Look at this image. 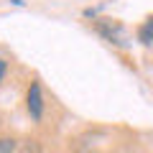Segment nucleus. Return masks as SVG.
Listing matches in <instances>:
<instances>
[{"label": "nucleus", "instance_id": "f257e3e1", "mask_svg": "<svg viewBox=\"0 0 153 153\" xmlns=\"http://www.w3.org/2000/svg\"><path fill=\"white\" fill-rule=\"evenodd\" d=\"M94 28H97V33L102 38H107L110 44H117L123 46L125 41H123V26L117 21H110V18H100V21H94Z\"/></svg>", "mask_w": 153, "mask_h": 153}, {"label": "nucleus", "instance_id": "f03ea898", "mask_svg": "<svg viewBox=\"0 0 153 153\" xmlns=\"http://www.w3.org/2000/svg\"><path fill=\"white\" fill-rule=\"evenodd\" d=\"M28 112H31L33 120H41V115H44V94H41L38 82H33L28 89Z\"/></svg>", "mask_w": 153, "mask_h": 153}, {"label": "nucleus", "instance_id": "7ed1b4c3", "mask_svg": "<svg viewBox=\"0 0 153 153\" xmlns=\"http://www.w3.org/2000/svg\"><path fill=\"white\" fill-rule=\"evenodd\" d=\"M138 38H140L146 46H151V44H153V18H148V21L143 23L140 28H138Z\"/></svg>", "mask_w": 153, "mask_h": 153}, {"label": "nucleus", "instance_id": "20e7f679", "mask_svg": "<svg viewBox=\"0 0 153 153\" xmlns=\"http://www.w3.org/2000/svg\"><path fill=\"white\" fill-rule=\"evenodd\" d=\"M16 151V140L10 138H0V153H13Z\"/></svg>", "mask_w": 153, "mask_h": 153}, {"label": "nucleus", "instance_id": "39448f33", "mask_svg": "<svg viewBox=\"0 0 153 153\" xmlns=\"http://www.w3.org/2000/svg\"><path fill=\"white\" fill-rule=\"evenodd\" d=\"M3 74H5V61L0 59V79H3Z\"/></svg>", "mask_w": 153, "mask_h": 153}]
</instances>
